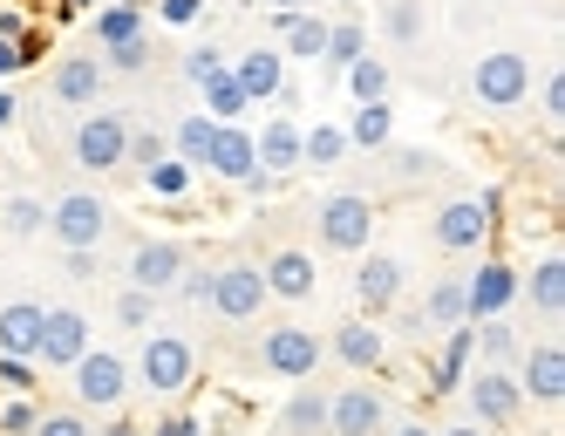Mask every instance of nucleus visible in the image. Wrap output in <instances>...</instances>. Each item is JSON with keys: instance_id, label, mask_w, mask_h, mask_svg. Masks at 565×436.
<instances>
[{"instance_id": "nucleus-1", "label": "nucleus", "mask_w": 565, "mask_h": 436, "mask_svg": "<svg viewBox=\"0 0 565 436\" xmlns=\"http://www.w3.org/2000/svg\"><path fill=\"white\" fill-rule=\"evenodd\" d=\"M130 375H137V389H150V395H184L191 382H198V348H191V334H178V328H150L143 334V348H137V362H130Z\"/></svg>"}, {"instance_id": "nucleus-2", "label": "nucleus", "mask_w": 565, "mask_h": 436, "mask_svg": "<svg viewBox=\"0 0 565 436\" xmlns=\"http://www.w3.org/2000/svg\"><path fill=\"white\" fill-rule=\"evenodd\" d=\"M470 96H477V109H491V116L524 109V96H532V55H518V49H483V55L470 62Z\"/></svg>"}, {"instance_id": "nucleus-3", "label": "nucleus", "mask_w": 565, "mask_h": 436, "mask_svg": "<svg viewBox=\"0 0 565 436\" xmlns=\"http://www.w3.org/2000/svg\"><path fill=\"white\" fill-rule=\"evenodd\" d=\"M68 389H75V410H103V416H116V410L130 403V389H137L130 354H116V348H89L83 362L68 369Z\"/></svg>"}, {"instance_id": "nucleus-4", "label": "nucleus", "mask_w": 565, "mask_h": 436, "mask_svg": "<svg viewBox=\"0 0 565 436\" xmlns=\"http://www.w3.org/2000/svg\"><path fill=\"white\" fill-rule=\"evenodd\" d=\"M124 150H130V116L124 109H83L68 130V157L75 171H124Z\"/></svg>"}, {"instance_id": "nucleus-5", "label": "nucleus", "mask_w": 565, "mask_h": 436, "mask_svg": "<svg viewBox=\"0 0 565 436\" xmlns=\"http://www.w3.org/2000/svg\"><path fill=\"white\" fill-rule=\"evenodd\" d=\"M313 232H320V246H328V253H369V240H375V198L328 191L313 205Z\"/></svg>"}, {"instance_id": "nucleus-6", "label": "nucleus", "mask_w": 565, "mask_h": 436, "mask_svg": "<svg viewBox=\"0 0 565 436\" xmlns=\"http://www.w3.org/2000/svg\"><path fill=\"white\" fill-rule=\"evenodd\" d=\"M103 232H109V198L103 191H62L55 205H49V240L62 253H96L103 246Z\"/></svg>"}, {"instance_id": "nucleus-7", "label": "nucleus", "mask_w": 565, "mask_h": 436, "mask_svg": "<svg viewBox=\"0 0 565 436\" xmlns=\"http://www.w3.org/2000/svg\"><path fill=\"white\" fill-rule=\"evenodd\" d=\"M320 362H328V341L313 328H300V321H279V328L259 334V369L279 375V382H307Z\"/></svg>"}, {"instance_id": "nucleus-8", "label": "nucleus", "mask_w": 565, "mask_h": 436, "mask_svg": "<svg viewBox=\"0 0 565 436\" xmlns=\"http://www.w3.org/2000/svg\"><path fill=\"white\" fill-rule=\"evenodd\" d=\"M212 313L218 321H259L266 313V273H259V259H218L212 266Z\"/></svg>"}, {"instance_id": "nucleus-9", "label": "nucleus", "mask_w": 565, "mask_h": 436, "mask_svg": "<svg viewBox=\"0 0 565 436\" xmlns=\"http://www.w3.org/2000/svg\"><path fill=\"white\" fill-rule=\"evenodd\" d=\"M89 348H96L89 313H83V307H49V313H42V341H34V369H62V375H68Z\"/></svg>"}, {"instance_id": "nucleus-10", "label": "nucleus", "mask_w": 565, "mask_h": 436, "mask_svg": "<svg viewBox=\"0 0 565 436\" xmlns=\"http://www.w3.org/2000/svg\"><path fill=\"white\" fill-rule=\"evenodd\" d=\"M463 403H470V423L511 429L524 416V389H518L511 369H477V375H463Z\"/></svg>"}, {"instance_id": "nucleus-11", "label": "nucleus", "mask_w": 565, "mask_h": 436, "mask_svg": "<svg viewBox=\"0 0 565 436\" xmlns=\"http://www.w3.org/2000/svg\"><path fill=\"white\" fill-rule=\"evenodd\" d=\"M518 389H524V403H539V410H558L565 403V348L558 341H532L518 354Z\"/></svg>"}, {"instance_id": "nucleus-12", "label": "nucleus", "mask_w": 565, "mask_h": 436, "mask_svg": "<svg viewBox=\"0 0 565 436\" xmlns=\"http://www.w3.org/2000/svg\"><path fill=\"white\" fill-rule=\"evenodd\" d=\"M382 429H388V403H382V389L348 382L341 395H328V436H382Z\"/></svg>"}, {"instance_id": "nucleus-13", "label": "nucleus", "mask_w": 565, "mask_h": 436, "mask_svg": "<svg viewBox=\"0 0 565 436\" xmlns=\"http://www.w3.org/2000/svg\"><path fill=\"white\" fill-rule=\"evenodd\" d=\"M463 300H470V321H498V313L518 307V266L511 259H483L463 273Z\"/></svg>"}, {"instance_id": "nucleus-14", "label": "nucleus", "mask_w": 565, "mask_h": 436, "mask_svg": "<svg viewBox=\"0 0 565 436\" xmlns=\"http://www.w3.org/2000/svg\"><path fill=\"white\" fill-rule=\"evenodd\" d=\"M429 240H436L443 253H477L483 240H491V219H483L477 198H443L436 219H429Z\"/></svg>"}, {"instance_id": "nucleus-15", "label": "nucleus", "mask_w": 565, "mask_h": 436, "mask_svg": "<svg viewBox=\"0 0 565 436\" xmlns=\"http://www.w3.org/2000/svg\"><path fill=\"white\" fill-rule=\"evenodd\" d=\"M184 259H191V253H184L178 240H137V246H130V266H124V273H130V287H143V294H157V300H164V294L178 287Z\"/></svg>"}, {"instance_id": "nucleus-16", "label": "nucleus", "mask_w": 565, "mask_h": 436, "mask_svg": "<svg viewBox=\"0 0 565 436\" xmlns=\"http://www.w3.org/2000/svg\"><path fill=\"white\" fill-rule=\"evenodd\" d=\"M402 287H409V266H402L395 253H361V266H354V300H361V313H388L402 300Z\"/></svg>"}, {"instance_id": "nucleus-17", "label": "nucleus", "mask_w": 565, "mask_h": 436, "mask_svg": "<svg viewBox=\"0 0 565 436\" xmlns=\"http://www.w3.org/2000/svg\"><path fill=\"white\" fill-rule=\"evenodd\" d=\"M259 273H266V300H313L320 287V266L300 246H279L273 259H259Z\"/></svg>"}, {"instance_id": "nucleus-18", "label": "nucleus", "mask_w": 565, "mask_h": 436, "mask_svg": "<svg viewBox=\"0 0 565 436\" xmlns=\"http://www.w3.org/2000/svg\"><path fill=\"white\" fill-rule=\"evenodd\" d=\"M205 171L225 178V184H246L259 171V157H253V130L246 124H218L212 130V150H205Z\"/></svg>"}, {"instance_id": "nucleus-19", "label": "nucleus", "mask_w": 565, "mask_h": 436, "mask_svg": "<svg viewBox=\"0 0 565 436\" xmlns=\"http://www.w3.org/2000/svg\"><path fill=\"white\" fill-rule=\"evenodd\" d=\"M103 62L96 55H62L55 62V75H49V96L55 103H68V109H96V96H103Z\"/></svg>"}, {"instance_id": "nucleus-20", "label": "nucleus", "mask_w": 565, "mask_h": 436, "mask_svg": "<svg viewBox=\"0 0 565 436\" xmlns=\"http://www.w3.org/2000/svg\"><path fill=\"white\" fill-rule=\"evenodd\" d=\"M225 68L238 75V89H246L253 103H273V96H279V83H287V55H279L273 42L238 49V62H225Z\"/></svg>"}, {"instance_id": "nucleus-21", "label": "nucleus", "mask_w": 565, "mask_h": 436, "mask_svg": "<svg viewBox=\"0 0 565 436\" xmlns=\"http://www.w3.org/2000/svg\"><path fill=\"white\" fill-rule=\"evenodd\" d=\"M328 354H334L341 369L375 375V369L388 362V341H382V328H369V321H341V328L328 334Z\"/></svg>"}, {"instance_id": "nucleus-22", "label": "nucleus", "mask_w": 565, "mask_h": 436, "mask_svg": "<svg viewBox=\"0 0 565 436\" xmlns=\"http://www.w3.org/2000/svg\"><path fill=\"white\" fill-rule=\"evenodd\" d=\"M518 300L539 313V321H558L565 313V259L558 253H545L532 273H518Z\"/></svg>"}, {"instance_id": "nucleus-23", "label": "nucleus", "mask_w": 565, "mask_h": 436, "mask_svg": "<svg viewBox=\"0 0 565 436\" xmlns=\"http://www.w3.org/2000/svg\"><path fill=\"white\" fill-rule=\"evenodd\" d=\"M253 157H259V171H273L279 184H287L300 171V124L294 116H273L266 130H253Z\"/></svg>"}, {"instance_id": "nucleus-24", "label": "nucleus", "mask_w": 565, "mask_h": 436, "mask_svg": "<svg viewBox=\"0 0 565 436\" xmlns=\"http://www.w3.org/2000/svg\"><path fill=\"white\" fill-rule=\"evenodd\" d=\"M273 34H279V55H294V62H320V49H328V21H320L313 8L300 14H273Z\"/></svg>"}, {"instance_id": "nucleus-25", "label": "nucleus", "mask_w": 565, "mask_h": 436, "mask_svg": "<svg viewBox=\"0 0 565 436\" xmlns=\"http://www.w3.org/2000/svg\"><path fill=\"white\" fill-rule=\"evenodd\" d=\"M42 300H8L0 307V354H21V362H34V341H42Z\"/></svg>"}, {"instance_id": "nucleus-26", "label": "nucleus", "mask_w": 565, "mask_h": 436, "mask_svg": "<svg viewBox=\"0 0 565 436\" xmlns=\"http://www.w3.org/2000/svg\"><path fill=\"white\" fill-rule=\"evenodd\" d=\"M470 354H477V328H470V321H463V328H443V362H436L429 389H436V395H457L463 375H470Z\"/></svg>"}, {"instance_id": "nucleus-27", "label": "nucleus", "mask_w": 565, "mask_h": 436, "mask_svg": "<svg viewBox=\"0 0 565 436\" xmlns=\"http://www.w3.org/2000/svg\"><path fill=\"white\" fill-rule=\"evenodd\" d=\"M416 313H423V328H436V334H443V328H463V321H470V300H463V273H443V280L423 294V307H416Z\"/></svg>"}, {"instance_id": "nucleus-28", "label": "nucleus", "mask_w": 565, "mask_h": 436, "mask_svg": "<svg viewBox=\"0 0 565 436\" xmlns=\"http://www.w3.org/2000/svg\"><path fill=\"white\" fill-rule=\"evenodd\" d=\"M348 150H388L395 143V109L388 103H354V116H348Z\"/></svg>"}, {"instance_id": "nucleus-29", "label": "nucleus", "mask_w": 565, "mask_h": 436, "mask_svg": "<svg viewBox=\"0 0 565 436\" xmlns=\"http://www.w3.org/2000/svg\"><path fill=\"white\" fill-rule=\"evenodd\" d=\"M279 436H328V395L300 382L287 395V410H279Z\"/></svg>"}, {"instance_id": "nucleus-30", "label": "nucleus", "mask_w": 565, "mask_h": 436, "mask_svg": "<svg viewBox=\"0 0 565 436\" xmlns=\"http://www.w3.org/2000/svg\"><path fill=\"white\" fill-rule=\"evenodd\" d=\"M361 55H369V28H361V21H328V49H320V68L341 83V75H348Z\"/></svg>"}, {"instance_id": "nucleus-31", "label": "nucleus", "mask_w": 565, "mask_h": 436, "mask_svg": "<svg viewBox=\"0 0 565 436\" xmlns=\"http://www.w3.org/2000/svg\"><path fill=\"white\" fill-rule=\"evenodd\" d=\"M0 232L21 246V240H42L49 232V198H34V191H14L8 205H0Z\"/></svg>"}, {"instance_id": "nucleus-32", "label": "nucleus", "mask_w": 565, "mask_h": 436, "mask_svg": "<svg viewBox=\"0 0 565 436\" xmlns=\"http://www.w3.org/2000/svg\"><path fill=\"white\" fill-rule=\"evenodd\" d=\"M348 157V130L341 124H313V130H300V171H334Z\"/></svg>"}, {"instance_id": "nucleus-33", "label": "nucleus", "mask_w": 565, "mask_h": 436, "mask_svg": "<svg viewBox=\"0 0 565 436\" xmlns=\"http://www.w3.org/2000/svg\"><path fill=\"white\" fill-rule=\"evenodd\" d=\"M477 328V354H483V369H518V354H524V341H518V328L504 321H470Z\"/></svg>"}, {"instance_id": "nucleus-34", "label": "nucleus", "mask_w": 565, "mask_h": 436, "mask_svg": "<svg viewBox=\"0 0 565 436\" xmlns=\"http://www.w3.org/2000/svg\"><path fill=\"white\" fill-rule=\"evenodd\" d=\"M341 89L354 96V103H388V89H395V75H388V62L382 55H361L348 75H341Z\"/></svg>"}, {"instance_id": "nucleus-35", "label": "nucleus", "mask_w": 565, "mask_h": 436, "mask_svg": "<svg viewBox=\"0 0 565 436\" xmlns=\"http://www.w3.org/2000/svg\"><path fill=\"white\" fill-rule=\"evenodd\" d=\"M246 109H253V96L238 89V75H232V68H218L212 83H205V116H212V124H238Z\"/></svg>"}, {"instance_id": "nucleus-36", "label": "nucleus", "mask_w": 565, "mask_h": 436, "mask_svg": "<svg viewBox=\"0 0 565 436\" xmlns=\"http://www.w3.org/2000/svg\"><path fill=\"white\" fill-rule=\"evenodd\" d=\"M212 116L205 109H191V116H178V130H171V157L178 164H205V150H212Z\"/></svg>"}, {"instance_id": "nucleus-37", "label": "nucleus", "mask_w": 565, "mask_h": 436, "mask_svg": "<svg viewBox=\"0 0 565 436\" xmlns=\"http://www.w3.org/2000/svg\"><path fill=\"white\" fill-rule=\"evenodd\" d=\"M96 42H103V49L143 42V8H124V0H109V8L96 14Z\"/></svg>"}, {"instance_id": "nucleus-38", "label": "nucleus", "mask_w": 565, "mask_h": 436, "mask_svg": "<svg viewBox=\"0 0 565 436\" xmlns=\"http://www.w3.org/2000/svg\"><path fill=\"white\" fill-rule=\"evenodd\" d=\"M382 28H388V42L416 49L423 42V0H382Z\"/></svg>"}, {"instance_id": "nucleus-39", "label": "nucleus", "mask_w": 565, "mask_h": 436, "mask_svg": "<svg viewBox=\"0 0 565 436\" xmlns=\"http://www.w3.org/2000/svg\"><path fill=\"white\" fill-rule=\"evenodd\" d=\"M143 184H150L157 198H171V205H178V198H191V164L164 157V164H150V171H143Z\"/></svg>"}, {"instance_id": "nucleus-40", "label": "nucleus", "mask_w": 565, "mask_h": 436, "mask_svg": "<svg viewBox=\"0 0 565 436\" xmlns=\"http://www.w3.org/2000/svg\"><path fill=\"white\" fill-rule=\"evenodd\" d=\"M150 321H157V294H143V287L116 294V328H150Z\"/></svg>"}, {"instance_id": "nucleus-41", "label": "nucleus", "mask_w": 565, "mask_h": 436, "mask_svg": "<svg viewBox=\"0 0 565 436\" xmlns=\"http://www.w3.org/2000/svg\"><path fill=\"white\" fill-rule=\"evenodd\" d=\"M164 157H171V143L157 137V130H130V150H124V164H130L137 178H143L150 164H164Z\"/></svg>"}, {"instance_id": "nucleus-42", "label": "nucleus", "mask_w": 565, "mask_h": 436, "mask_svg": "<svg viewBox=\"0 0 565 436\" xmlns=\"http://www.w3.org/2000/svg\"><path fill=\"white\" fill-rule=\"evenodd\" d=\"M184 307H212V266H198V259H184V273H178V287H171Z\"/></svg>"}, {"instance_id": "nucleus-43", "label": "nucleus", "mask_w": 565, "mask_h": 436, "mask_svg": "<svg viewBox=\"0 0 565 436\" xmlns=\"http://www.w3.org/2000/svg\"><path fill=\"white\" fill-rule=\"evenodd\" d=\"M218 68H225V49H212V42H198V49H184V83H198V89H205V83H212Z\"/></svg>"}, {"instance_id": "nucleus-44", "label": "nucleus", "mask_w": 565, "mask_h": 436, "mask_svg": "<svg viewBox=\"0 0 565 436\" xmlns=\"http://www.w3.org/2000/svg\"><path fill=\"white\" fill-rule=\"evenodd\" d=\"M34 436H96L83 410H42V423H34Z\"/></svg>"}, {"instance_id": "nucleus-45", "label": "nucleus", "mask_w": 565, "mask_h": 436, "mask_svg": "<svg viewBox=\"0 0 565 436\" xmlns=\"http://www.w3.org/2000/svg\"><path fill=\"white\" fill-rule=\"evenodd\" d=\"M34 423H42V410H34L28 395H14V403H0V436H34Z\"/></svg>"}, {"instance_id": "nucleus-46", "label": "nucleus", "mask_w": 565, "mask_h": 436, "mask_svg": "<svg viewBox=\"0 0 565 436\" xmlns=\"http://www.w3.org/2000/svg\"><path fill=\"white\" fill-rule=\"evenodd\" d=\"M109 62L103 68H116V75H143L150 68V34H143V42H124V49H103Z\"/></svg>"}, {"instance_id": "nucleus-47", "label": "nucleus", "mask_w": 565, "mask_h": 436, "mask_svg": "<svg viewBox=\"0 0 565 436\" xmlns=\"http://www.w3.org/2000/svg\"><path fill=\"white\" fill-rule=\"evenodd\" d=\"M539 116H545V124H565V75L558 68L539 83Z\"/></svg>"}, {"instance_id": "nucleus-48", "label": "nucleus", "mask_w": 565, "mask_h": 436, "mask_svg": "<svg viewBox=\"0 0 565 436\" xmlns=\"http://www.w3.org/2000/svg\"><path fill=\"white\" fill-rule=\"evenodd\" d=\"M0 389L28 395V389H34V362H21V354H0Z\"/></svg>"}, {"instance_id": "nucleus-49", "label": "nucleus", "mask_w": 565, "mask_h": 436, "mask_svg": "<svg viewBox=\"0 0 565 436\" xmlns=\"http://www.w3.org/2000/svg\"><path fill=\"white\" fill-rule=\"evenodd\" d=\"M143 436H205V423H198L191 410H171L164 423H157V429H143Z\"/></svg>"}, {"instance_id": "nucleus-50", "label": "nucleus", "mask_w": 565, "mask_h": 436, "mask_svg": "<svg viewBox=\"0 0 565 436\" xmlns=\"http://www.w3.org/2000/svg\"><path fill=\"white\" fill-rule=\"evenodd\" d=\"M157 14H164L171 28H191L198 14H205V0H157Z\"/></svg>"}, {"instance_id": "nucleus-51", "label": "nucleus", "mask_w": 565, "mask_h": 436, "mask_svg": "<svg viewBox=\"0 0 565 436\" xmlns=\"http://www.w3.org/2000/svg\"><path fill=\"white\" fill-rule=\"evenodd\" d=\"M62 273H68V280H96V253H62Z\"/></svg>"}, {"instance_id": "nucleus-52", "label": "nucleus", "mask_w": 565, "mask_h": 436, "mask_svg": "<svg viewBox=\"0 0 565 436\" xmlns=\"http://www.w3.org/2000/svg\"><path fill=\"white\" fill-rule=\"evenodd\" d=\"M14 49H21V62L34 68V62H42V55H49V34H42V28H28V34H21V42H14Z\"/></svg>"}, {"instance_id": "nucleus-53", "label": "nucleus", "mask_w": 565, "mask_h": 436, "mask_svg": "<svg viewBox=\"0 0 565 436\" xmlns=\"http://www.w3.org/2000/svg\"><path fill=\"white\" fill-rule=\"evenodd\" d=\"M395 171H402V178H429V171H436V157H429V150H402V164H395Z\"/></svg>"}, {"instance_id": "nucleus-54", "label": "nucleus", "mask_w": 565, "mask_h": 436, "mask_svg": "<svg viewBox=\"0 0 565 436\" xmlns=\"http://www.w3.org/2000/svg\"><path fill=\"white\" fill-rule=\"evenodd\" d=\"M28 34V14H14V8H0V42H21Z\"/></svg>"}, {"instance_id": "nucleus-55", "label": "nucleus", "mask_w": 565, "mask_h": 436, "mask_svg": "<svg viewBox=\"0 0 565 436\" xmlns=\"http://www.w3.org/2000/svg\"><path fill=\"white\" fill-rule=\"evenodd\" d=\"M96 436H143V429H137V423H130V416H124V410H116V416H109V423H103V429H96Z\"/></svg>"}, {"instance_id": "nucleus-56", "label": "nucleus", "mask_w": 565, "mask_h": 436, "mask_svg": "<svg viewBox=\"0 0 565 436\" xmlns=\"http://www.w3.org/2000/svg\"><path fill=\"white\" fill-rule=\"evenodd\" d=\"M388 436H436L423 416H402V423H388Z\"/></svg>"}, {"instance_id": "nucleus-57", "label": "nucleus", "mask_w": 565, "mask_h": 436, "mask_svg": "<svg viewBox=\"0 0 565 436\" xmlns=\"http://www.w3.org/2000/svg\"><path fill=\"white\" fill-rule=\"evenodd\" d=\"M21 68H28L21 49H14V42H0V75H21Z\"/></svg>"}, {"instance_id": "nucleus-58", "label": "nucleus", "mask_w": 565, "mask_h": 436, "mask_svg": "<svg viewBox=\"0 0 565 436\" xmlns=\"http://www.w3.org/2000/svg\"><path fill=\"white\" fill-rule=\"evenodd\" d=\"M83 8H96V0H55V21H75Z\"/></svg>"}, {"instance_id": "nucleus-59", "label": "nucleus", "mask_w": 565, "mask_h": 436, "mask_svg": "<svg viewBox=\"0 0 565 436\" xmlns=\"http://www.w3.org/2000/svg\"><path fill=\"white\" fill-rule=\"evenodd\" d=\"M436 436H491V429H483V423H470V416H463V423H450V429H436Z\"/></svg>"}, {"instance_id": "nucleus-60", "label": "nucleus", "mask_w": 565, "mask_h": 436, "mask_svg": "<svg viewBox=\"0 0 565 436\" xmlns=\"http://www.w3.org/2000/svg\"><path fill=\"white\" fill-rule=\"evenodd\" d=\"M273 14H300V8H313V0H266Z\"/></svg>"}, {"instance_id": "nucleus-61", "label": "nucleus", "mask_w": 565, "mask_h": 436, "mask_svg": "<svg viewBox=\"0 0 565 436\" xmlns=\"http://www.w3.org/2000/svg\"><path fill=\"white\" fill-rule=\"evenodd\" d=\"M14 109H21V103H14L8 89H0V130H8V124H14Z\"/></svg>"}]
</instances>
